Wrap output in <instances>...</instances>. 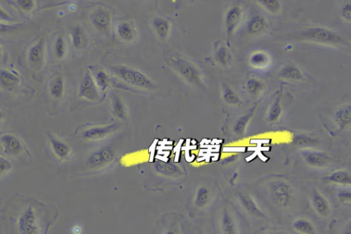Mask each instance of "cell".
I'll use <instances>...</instances> for the list:
<instances>
[{
  "label": "cell",
  "mask_w": 351,
  "mask_h": 234,
  "mask_svg": "<svg viewBox=\"0 0 351 234\" xmlns=\"http://www.w3.org/2000/svg\"><path fill=\"white\" fill-rule=\"evenodd\" d=\"M166 57L167 64L184 80L195 87L203 86L202 76L194 63L174 52L168 53Z\"/></svg>",
  "instance_id": "1"
},
{
  "label": "cell",
  "mask_w": 351,
  "mask_h": 234,
  "mask_svg": "<svg viewBox=\"0 0 351 234\" xmlns=\"http://www.w3.org/2000/svg\"><path fill=\"white\" fill-rule=\"evenodd\" d=\"M113 73L123 82L139 89L152 90L155 87L151 78L144 73L125 65H118L111 68Z\"/></svg>",
  "instance_id": "2"
},
{
  "label": "cell",
  "mask_w": 351,
  "mask_h": 234,
  "mask_svg": "<svg viewBox=\"0 0 351 234\" xmlns=\"http://www.w3.org/2000/svg\"><path fill=\"white\" fill-rule=\"evenodd\" d=\"M303 39L321 45L341 46L345 43L343 36L338 32L323 26H313L300 33Z\"/></svg>",
  "instance_id": "3"
},
{
  "label": "cell",
  "mask_w": 351,
  "mask_h": 234,
  "mask_svg": "<svg viewBox=\"0 0 351 234\" xmlns=\"http://www.w3.org/2000/svg\"><path fill=\"white\" fill-rule=\"evenodd\" d=\"M272 201L281 208H286L293 200V190L291 184L284 180L272 182L270 187Z\"/></svg>",
  "instance_id": "4"
},
{
  "label": "cell",
  "mask_w": 351,
  "mask_h": 234,
  "mask_svg": "<svg viewBox=\"0 0 351 234\" xmlns=\"http://www.w3.org/2000/svg\"><path fill=\"white\" fill-rule=\"evenodd\" d=\"M18 229L20 233L37 234L39 233V225L35 211L31 206L28 207L18 219Z\"/></svg>",
  "instance_id": "5"
},
{
  "label": "cell",
  "mask_w": 351,
  "mask_h": 234,
  "mask_svg": "<svg viewBox=\"0 0 351 234\" xmlns=\"http://www.w3.org/2000/svg\"><path fill=\"white\" fill-rule=\"evenodd\" d=\"M90 21L95 29L101 33L107 34L111 30L112 15L107 9L97 8L90 14Z\"/></svg>",
  "instance_id": "6"
},
{
  "label": "cell",
  "mask_w": 351,
  "mask_h": 234,
  "mask_svg": "<svg viewBox=\"0 0 351 234\" xmlns=\"http://www.w3.org/2000/svg\"><path fill=\"white\" fill-rule=\"evenodd\" d=\"M80 97L89 101H97L99 99V89L94 81L93 75L87 71L80 82L79 87Z\"/></svg>",
  "instance_id": "7"
},
{
  "label": "cell",
  "mask_w": 351,
  "mask_h": 234,
  "mask_svg": "<svg viewBox=\"0 0 351 234\" xmlns=\"http://www.w3.org/2000/svg\"><path fill=\"white\" fill-rule=\"evenodd\" d=\"M243 11L240 6L235 5L230 8L225 15V30L226 35L231 37L242 20Z\"/></svg>",
  "instance_id": "8"
},
{
  "label": "cell",
  "mask_w": 351,
  "mask_h": 234,
  "mask_svg": "<svg viewBox=\"0 0 351 234\" xmlns=\"http://www.w3.org/2000/svg\"><path fill=\"white\" fill-rule=\"evenodd\" d=\"M269 28L267 20L261 15H255L250 17L246 25L247 33L251 36H258L266 34Z\"/></svg>",
  "instance_id": "9"
},
{
  "label": "cell",
  "mask_w": 351,
  "mask_h": 234,
  "mask_svg": "<svg viewBox=\"0 0 351 234\" xmlns=\"http://www.w3.org/2000/svg\"><path fill=\"white\" fill-rule=\"evenodd\" d=\"M303 158L309 166L315 168H324L329 164L330 158L325 153L317 151L304 150L301 152Z\"/></svg>",
  "instance_id": "10"
},
{
  "label": "cell",
  "mask_w": 351,
  "mask_h": 234,
  "mask_svg": "<svg viewBox=\"0 0 351 234\" xmlns=\"http://www.w3.org/2000/svg\"><path fill=\"white\" fill-rule=\"evenodd\" d=\"M120 124L118 122L108 124V125L94 126L86 130L83 133V137L87 139H101L116 131Z\"/></svg>",
  "instance_id": "11"
},
{
  "label": "cell",
  "mask_w": 351,
  "mask_h": 234,
  "mask_svg": "<svg viewBox=\"0 0 351 234\" xmlns=\"http://www.w3.org/2000/svg\"><path fill=\"white\" fill-rule=\"evenodd\" d=\"M0 142L5 153L13 156L19 155L23 151V145L19 138L11 133H5L0 137Z\"/></svg>",
  "instance_id": "12"
},
{
  "label": "cell",
  "mask_w": 351,
  "mask_h": 234,
  "mask_svg": "<svg viewBox=\"0 0 351 234\" xmlns=\"http://www.w3.org/2000/svg\"><path fill=\"white\" fill-rule=\"evenodd\" d=\"M116 32L121 40L128 43L135 41L138 36L137 27L129 21H123L119 23Z\"/></svg>",
  "instance_id": "13"
},
{
  "label": "cell",
  "mask_w": 351,
  "mask_h": 234,
  "mask_svg": "<svg viewBox=\"0 0 351 234\" xmlns=\"http://www.w3.org/2000/svg\"><path fill=\"white\" fill-rule=\"evenodd\" d=\"M153 30L161 41H166L170 35L172 23L164 17H156L152 20Z\"/></svg>",
  "instance_id": "14"
},
{
  "label": "cell",
  "mask_w": 351,
  "mask_h": 234,
  "mask_svg": "<svg viewBox=\"0 0 351 234\" xmlns=\"http://www.w3.org/2000/svg\"><path fill=\"white\" fill-rule=\"evenodd\" d=\"M115 158V153L110 148H103L93 153L88 160V164L91 167L101 166L102 164L112 162Z\"/></svg>",
  "instance_id": "15"
},
{
  "label": "cell",
  "mask_w": 351,
  "mask_h": 234,
  "mask_svg": "<svg viewBox=\"0 0 351 234\" xmlns=\"http://www.w3.org/2000/svg\"><path fill=\"white\" fill-rule=\"evenodd\" d=\"M313 207L317 214L322 217H327L331 213V207L327 199L320 193L314 191L312 197Z\"/></svg>",
  "instance_id": "16"
},
{
  "label": "cell",
  "mask_w": 351,
  "mask_h": 234,
  "mask_svg": "<svg viewBox=\"0 0 351 234\" xmlns=\"http://www.w3.org/2000/svg\"><path fill=\"white\" fill-rule=\"evenodd\" d=\"M20 77L15 71L2 70L0 71V86L7 91H12L20 84Z\"/></svg>",
  "instance_id": "17"
},
{
  "label": "cell",
  "mask_w": 351,
  "mask_h": 234,
  "mask_svg": "<svg viewBox=\"0 0 351 234\" xmlns=\"http://www.w3.org/2000/svg\"><path fill=\"white\" fill-rule=\"evenodd\" d=\"M49 144L56 156L60 160L68 159L71 154L70 146L53 135H49Z\"/></svg>",
  "instance_id": "18"
},
{
  "label": "cell",
  "mask_w": 351,
  "mask_h": 234,
  "mask_svg": "<svg viewBox=\"0 0 351 234\" xmlns=\"http://www.w3.org/2000/svg\"><path fill=\"white\" fill-rule=\"evenodd\" d=\"M280 77L283 79L300 81L304 79V74L298 65L293 63H289L284 65L279 71Z\"/></svg>",
  "instance_id": "19"
},
{
  "label": "cell",
  "mask_w": 351,
  "mask_h": 234,
  "mask_svg": "<svg viewBox=\"0 0 351 234\" xmlns=\"http://www.w3.org/2000/svg\"><path fill=\"white\" fill-rule=\"evenodd\" d=\"M239 200L241 206L246 212L253 216L258 218H264L265 215L264 212L259 208L254 199L250 195L245 193L239 194Z\"/></svg>",
  "instance_id": "20"
},
{
  "label": "cell",
  "mask_w": 351,
  "mask_h": 234,
  "mask_svg": "<svg viewBox=\"0 0 351 234\" xmlns=\"http://www.w3.org/2000/svg\"><path fill=\"white\" fill-rule=\"evenodd\" d=\"M335 124L341 129H346L350 126L351 107L350 104L343 105L339 107L334 115Z\"/></svg>",
  "instance_id": "21"
},
{
  "label": "cell",
  "mask_w": 351,
  "mask_h": 234,
  "mask_svg": "<svg viewBox=\"0 0 351 234\" xmlns=\"http://www.w3.org/2000/svg\"><path fill=\"white\" fill-rule=\"evenodd\" d=\"M271 58L266 52L256 51L253 52L249 57V63L255 69H265L269 66Z\"/></svg>",
  "instance_id": "22"
},
{
  "label": "cell",
  "mask_w": 351,
  "mask_h": 234,
  "mask_svg": "<svg viewBox=\"0 0 351 234\" xmlns=\"http://www.w3.org/2000/svg\"><path fill=\"white\" fill-rule=\"evenodd\" d=\"M45 49L43 42L39 41L34 43L28 52V61L32 66H39L43 61Z\"/></svg>",
  "instance_id": "23"
},
{
  "label": "cell",
  "mask_w": 351,
  "mask_h": 234,
  "mask_svg": "<svg viewBox=\"0 0 351 234\" xmlns=\"http://www.w3.org/2000/svg\"><path fill=\"white\" fill-rule=\"evenodd\" d=\"M49 93L55 99H60L65 93V80L63 76H56L49 83Z\"/></svg>",
  "instance_id": "24"
},
{
  "label": "cell",
  "mask_w": 351,
  "mask_h": 234,
  "mask_svg": "<svg viewBox=\"0 0 351 234\" xmlns=\"http://www.w3.org/2000/svg\"><path fill=\"white\" fill-rule=\"evenodd\" d=\"M255 109H256V105L253 107L248 113L243 115L239 117L236 121L235 124L233 126V131L234 133L237 134V135H241L246 129L247 126H248L249 122H250L251 119L253 117V115L255 114Z\"/></svg>",
  "instance_id": "25"
},
{
  "label": "cell",
  "mask_w": 351,
  "mask_h": 234,
  "mask_svg": "<svg viewBox=\"0 0 351 234\" xmlns=\"http://www.w3.org/2000/svg\"><path fill=\"white\" fill-rule=\"evenodd\" d=\"M112 111L113 114L120 119L125 120L128 117V109L125 103L119 96H114L112 99Z\"/></svg>",
  "instance_id": "26"
},
{
  "label": "cell",
  "mask_w": 351,
  "mask_h": 234,
  "mask_svg": "<svg viewBox=\"0 0 351 234\" xmlns=\"http://www.w3.org/2000/svg\"><path fill=\"white\" fill-rule=\"evenodd\" d=\"M222 98L226 104L229 105H239L241 104L240 97L228 84L222 83Z\"/></svg>",
  "instance_id": "27"
},
{
  "label": "cell",
  "mask_w": 351,
  "mask_h": 234,
  "mask_svg": "<svg viewBox=\"0 0 351 234\" xmlns=\"http://www.w3.org/2000/svg\"><path fill=\"white\" fill-rule=\"evenodd\" d=\"M282 112H283V107H282L281 99L280 95L276 98L270 106L268 111L267 120L270 123H274L277 122L281 118Z\"/></svg>",
  "instance_id": "28"
},
{
  "label": "cell",
  "mask_w": 351,
  "mask_h": 234,
  "mask_svg": "<svg viewBox=\"0 0 351 234\" xmlns=\"http://www.w3.org/2000/svg\"><path fill=\"white\" fill-rule=\"evenodd\" d=\"M93 77L99 90H101V91H105L108 89L109 85H110L111 78L106 71L96 70L94 72Z\"/></svg>",
  "instance_id": "29"
},
{
  "label": "cell",
  "mask_w": 351,
  "mask_h": 234,
  "mask_svg": "<svg viewBox=\"0 0 351 234\" xmlns=\"http://www.w3.org/2000/svg\"><path fill=\"white\" fill-rule=\"evenodd\" d=\"M329 181L339 185H350L351 183V176L346 170H337L330 174L328 177Z\"/></svg>",
  "instance_id": "30"
},
{
  "label": "cell",
  "mask_w": 351,
  "mask_h": 234,
  "mask_svg": "<svg viewBox=\"0 0 351 234\" xmlns=\"http://www.w3.org/2000/svg\"><path fill=\"white\" fill-rule=\"evenodd\" d=\"M257 3L262 6L268 12L272 15H278L281 12V0H256Z\"/></svg>",
  "instance_id": "31"
},
{
  "label": "cell",
  "mask_w": 351,
  "mask_h": 234,
  "mask_svg": "<svg viewBox=\"0 0 351 234\" xmlns=\"http://www.w3.org/2000/svg\"><path fill=\"white\" fill-rule=\"evenodd\" d=\"M72 39L73 45L76 49H81L85 45L86 39L85 33L84 30L79 26L75 27L72 31Z\"/></svg>",
  "instance_id": "32"
},
{
  "label": "cell",
  "mask_w": 351,
  "mask_h": 234,
  "mask_svg": "<svg viewBox=\"0 0 351 234\" xmlns=\"http://www.w3.org/2000/svg\"><path fill=\"white\" fill-rule=\"evenodd\" d=\"M293 228L299 233L312 234L316 233L315 227L312 222L305 218L296 220L293 222Z\"/></svg>",
  "instance_id": "33"
},
{
  "label": "cell",
  "mask_w": 351,
  "mask_h": 234,
  "mask_svg": "<svg viewBox=\"0 0 351 234\" xmlns=\"http://www.w3.org/2000/svg\"><path fill=\"white\" fill-rule=\"evenodd\" d=\"M245 89L250 95L256 96L262 93L265 89V83L262 80L251 78L245 83Z\"/></svg>",
  "instance_id": "34"
},
{
  "label": "cell",
  "mask_w": 351,
  "mask_h": 234,
  "mask_svg": "<svg viewBox=\"0 0 351 234\" xmlns=\"http://www.w3.org/2000/svg\"><path fill=\"white\" fill-rule=\"evenodd\" d=\"M68 52V45L65 39L62 36H59L56 39L55 47H54V53L56 59L62 60L64 59Z\"/></svg>",
  "instance_id": "35"
},
{
  "label": "cell",
  "mask_w": 351,
  "mask_h": 234,
  "mask_svg": "<svg viewBox=\"0 0 351 234\" xmlns=\"http://www.w3.org/2000/svg\"><path fill=\"white\" fill-rule=\"evenodd\" d=\"M217 60L223 66H228L231 63V55L229 48L225 45H221L216 52Z\"/></svg>",
  "instance_id": "36"
},
{
  "label": "cell",
  "mask_w": 351,
  "mask_h": 234,
  "mask_svg": "<svg viewBox=\"0 0 351 234\" xmlns=\"http://www.w3.org/2000/svg\"><path fill=\"white\" fill-rule=\"evenodd\" d=\"M210 199V191L208 188L200 187L197 190L195 195V205L197 208H204Z\"/></svg>",
  "instance_id": "37"
},
{
  "label": "cell",
  "mask_w": 351,
  "mask_h": 234,
  "mask_svg": "<svg viewBox=\"0 0 351 234\" xmlns=\"http://www.w3.org/2000/svg\"><path fill=\"white\" fill-rule=\"evenodd\" d=\"M222 229L224 233H236V225L227 210H224L222 218Z\"/></svg>",
  "instance_id": "38"
},
{
  "label": "cell",
  "mask_w": 351,
  "mask_h": 234,
  "mask_svg": "<svg viewBox=\"0 0 351 234\" xmlns=\"http://www.w3.org/2000/svg\"><path fill=\"white\" fill-rule=\"evenodd\" d=\"M318 143L317 140L308 136L300 135L298 136L296 139V145L302 147H314L318 145Z\"/></svg>",
  "instance_id": "39"
},
{
  "label": "cell",
  "mask_w": 351,
  "mask_h": 234,
  "mask_svg": "<svg viewBox=\"0 0 351 234\" xmlns=\"http://www.w3.org/2000/svg\"><path fill=\"white\" fill-rule=\"evenodd\" d=\"M17 5L26 13L32 12L35 9V0H17Z\"/></svg>",
  "instance_id": "40"
},
{
  "label": "cell",
  "mask_w": 351,
  "mask_h": 234,
  "mask_svg": "<svg viewBox=\"0 0 351 234\" xmlns=\"http://www.w3.org/2000/svg\"><path fill=\"white\" fill-rule=\"evenodd\" d=\"M20 27L18 24H9L0 22V34L9 33L16 30Z\"/></svg>",
  "instance_id": "41"
},
{
  "label": "cell",
  "mask_w": 351,
  "mask_h": 234,
  "mask_svg": "<svg viewBox=\"0 0 351 234\" xmlns=\"http://www.w3.org/2000/svg\"><path fill=\"white\" fill-rule=\"evenodd\" d=\"M158 170L166 174H174L179 172V168L174 164H163L162 166L159 165Z\"/></svg>",
  "instance_id": "42"
},
{
  "label": "cell",
  "mask_w": 351,
  "mask_h": 234,
  "mask_svg": "<svg viewBox=\"0 0 351 234\" xmlns=\"http://www.w3.org/2000/svg\"><path fill=\"white\" fill-rule=\"evenodd\" d=\"M12 164L5 157H0V176L12 169Z\"/></svg>",
  "instance_id": "43"
},
{
  "label": "cell",
  "mask_w": 351,
  "mask_h": 234,
  "mask_svg": "<svg viewBox=\"0 0 351 234\" xmlns=\"http://www.w3.org/2000/svg\"><path fill=\"white\" fill-rule=\"evenodd\" d=\"M0 22L15 24V19L7 11L0 7Z\"/></svg>",
  "instance_id": "44"
},
{
  "label": "cell",
  "mask_w": 351,
  "mask_h": 234,
  "mask_svg": "<svg viewBox=\"0 0 351 234\" xmlns=\"http://www.w3.org/2000/svg\"><path fill=\"white\" fill-rule=\"evenodd\" d=\"M341 15L342 18L346 22H350L351 20V6L350 3L345 4L341 8Z\"/></svg>",
  "instance_id": "45"
},
{
  "label": "cell",
  "mask_w": 351,
  "mask_h": 234,
  "mask_svg": "<svg viewBox=\"0 0 351 234\" xmlns=\"http://www.w3.org/2000/svg\"><path fill=\"white\" fill-rule=\"evenodd\" d=\"M338 197L341 201H350V191H349V190H344V191H341L340 192H339Z\"/></svg>",
  "instance_id": "46"
},
{
  "label": "cell",
  "mask_w": 351,
  "mask_h": 234,
  "mask_svg": "<svg viewBox=\"0 0 351 234\" xmlns=\"http://www.w3.org/2000/svg\"><path fill=\"white\" fill-rule=\"evenodd\" d=\"M3 54H4V50H3V46L0 45V59H1L2 57H3Z\"/></svg>",
  "instance_id": "47"
},
{
  "label": "cell",
  "mask_w": 351,
  "mask_h": 234,
  "mask_svg": "<svg viewBox=\"0 0 351 234\" xmlns=\"http://www.w3.org/2000/svg\"><path fill=\"white\" fill-rule=\"evenodd\" d=\"M4 118V114L3 111H0V121L3 120V118Z\"/></svg>",
  "instance_id": "48"
},
{
  "label": "cell",
  "mask_w": 351,
  "mask_h": 234,
  "mask_svg": "<svg viewBox=\"0 0 351 234\" xmlns=\"http://www.w3.org/2000/svg\"><path fill=\"white\" fill-rule=\"evenodd\" d=\"M178 1L181 2V3H182V2H183L184 0H178Z\"/></svg>",
  "instance_id": "49"
}]
</instances>
